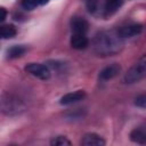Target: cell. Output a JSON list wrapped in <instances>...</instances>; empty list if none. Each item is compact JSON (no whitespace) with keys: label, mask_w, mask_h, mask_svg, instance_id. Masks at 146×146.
<instances>
[{"label":"cell","mask_w":146,"mask_h":146,"mask_svg":"<svg viewBox=\"0 0 146 146\" xmlns=\"http://www.w3.org/2000/svg\"><path fill=\"white\" fill-rule=\"evenodd\" d=\"M89 44V40L88 38L86 36V34H82V33H74L72 36H71V46L72 48L74 49H78V50H82V49H86Z\"/></svg>","instance_id":"cell-7"},{"label":"cell","mask_w":146,"mask_h":146,"mask_svg":"<svg viewBox=\"0 0 146 146\" xmlns=\"http://www.w3.org/2000/svg\"><path fill=\"white\" fill-rule=\"evenodd\" d=\"M130 139L137 144H145L146 143V132L144 128H136L130 133Z\"/></svg>","instance_id":"cell-11"},{"label":"cell","mask_w":146,"mask_h":146,"mask_svg":"<svg viewBox=\"0 0 146 146\" xmlns=\"http://www.w3.org/2000/svg\"><path fill=\"white\" fill-rule=\"evenodd\" d=\"M136 105L137 106H139V107H141V108H145V106H146V96L145 95H140V96H138L137 98H136Z\"/></svg>","instance_id":"cell-17"},{"label":"cell","mask_w":146,"mask_h":146,"mask_svg":"<svg viewBox=\"0 0 146 146\" xmlns=\"http://www.w3.org/2000/svg\"><path fill=\"white\" fill-rule=\"evenodd\" d=\"M95 50L100 55H112L117 52L122 47L121 38L113 32H100L96 35Z\"/></svg>","instance_id":"cell-1"},{"label":"cell","mask_w":146,"mask_h":146,"mask_svg":"<svg viewBox=\"0 0 146 146\" xmlns=\"http://www.w3.org/2000/svg\"><path fill=\"white\" fill-rule=\"evenodd\" d=\"M48 1H49V0H39V5H40V6L46 5V3H48Z\"/></svg>","instance_id":"cell-19"},{"label":"cell","mask_w":146,"mask_h":146,"mask_svg":"<svg viewBox=\"0 0 146 146\" xmlns=\"http://www.w3.org/2000/svg\"><path fill=\"white\" fill-rule=\"evenodd\" d=\"M71 27L74 33L86 34V32L89 29V23L83 17H73L71 19Z\"/></svg>","instance_id":"cell-6"},{"label":"cell","mask_w":146,"mask_h":146,"mask_svg":"<svg viewBox=\"0 0 146 146\" xmlns=\"http://www.w3.org/2000/svg\"><path fill=\"white\" fill-rule=\"evenodd\" d=\"M84 97H86V92L83 90H76V91L68 92V94L64 95L60 98L59 103L62 105H71V104H74V103H78V102L82 100Z\"/></svg>","instance_id":"cell-5"},{"label":"cell","mask_w":146,"mask_h":146,"mask_svg":"<svg viewBox=\"0 0 146 146\" xmlns=\"http://www.w3.org/2000/svg\"><path fill=\"white\" fill-rule=\"evenodd\" d=\"M141 31H143V25L139 23H135V24L121 26L116 31V33L121 39H124V38H131V36L138 35L141 33Z\"/></svg>","instance_id":"cell-4"},{"label":"cell","mask_w":146,"mask_h":146,"mask_svg":"<svg viewBox=\"0 0 146 146\" xmlns=\"http://www.w3.org/2000/svg\"><path fill=\"white\" fill-rule=\"evenodd\" d=\"M25 51H26V47L21 46V44H16V46L10 47L7 50V56L9 58H18V57L23 56L25 54Z\"/></svg>","instance_id":"cell-14"},{"label":"cell","mask_w":146,"mask_h":146,"mask_svg":"<svg viewBox=\"0 0 146 146\" xmlns=\"http://www.w3.org/2000/svg\"><path fill=\"white\" fill-rule=\"evenodd\" d=\"M22 7L26 10H32L39 5V0H22Z\"/></svg>","instance_id":"cell-16"},{"label":"cell","mask_w":146,"mask_h":146,"mask_svg":"<svg viewBox=\"0 0 146 146\" xmlns=\"http://www.w3.org/2000/svg\"><path fill=\"white\" fill-rule=\"evenodd\" d=\"M7 10L3 8V7H0V22H3L7 17Z\"/></svg>","instance_id":"cell-18"},{"label":"cell","mask_w":146,"mask_h":146,"mask_svg":"<svg viewBox=\"0 0 146 146\" xmlns=\"http://www.w3.org/2000/svg\"><path fill=\"white\" fill-rule=\"evenodd\" d=\"M83 146H104L105 140L97 133H87L81 140Z\"/></svg>","instance_id":"cell-9"},{"label":"cell","mask_w":146,"mask_h":146,"mask_svg":"<svg viewBox=\"0 0 146 146\" xmlns=\"http://www.w3.org/2000/svg\"><path fill=\"white\" fill-rule=\"evenodd\" d=\"M122 5H123V0H106V2H105V14L106 15L114 14Z\"/></svg>","instance_id":"cell-13"},{"label":"cell","mask_w":146,"mask_h":146,"mask_svg":"<svg viewBox=\"0 0 146 146\" xmlns=\"http://www.w3.org/2000/svg\"><path fill=\"white\" fill-rule=\"evenodd\" d=\"M17 33V30L14 25H2L0 26V39H10L14 38Z\"/></svg>","instance_id":"cell-12"},{"label":"cell","mask_w":146,"mask_h":146,"mask_svg":"<svg viewBox=\"0 0 146 146\" xmlns=\"http://www.w3.org/2000/svg\"><path fill=\"white\" fill-rule=\"evenodd\" d=\"M50 144L52 146H68L71 145V141L64 136H57L50 141Z\"/></svg>","instance_id":"cell-15"},{"label":"cell","mask_w":146,"mask_h":146,"mask_svg":"<svg viewBox=\"0 0 146 146\" xmlns=\"http://www.w3.org/2000/svg\"><path fill=\"white\" fill-rule=\"evenodd\" d=\"M5 105H3V110L6 113L8 114H13V113H18L19 111H22L21 106H19V102L16 100V99H11V98H8L6 100H3Z\"/></svg>","instance_id":"cell-10"},{"label":"cell","mask_w":146,"mask_h":146,"mask_svg":"<svg viewBox=\"0 0 146 146\" xmlns=\"http://www.w3.org/2000/svg\"><path fill=\"white\" fill-rule=\"evenodd\" d=\"M121 71V66L116 63L112 64V65H108L106 66L105 68H103L99 73V78L102 80H111L113 78H115Z\"/></svg>","instance_id":"cell-8"},{"label":"cell","mask_w":146,"mask_h":146,"mask_svg":"<svg viewBox=\"0 0 146 146\" xmlns=\"http://www.w3.org/2000/svg\"><path fill=\"white\" fill-rule=\"evenodd\" d=\"M25 71L27 73H30L31 75H33L38 79H41V80H47V79L50 78V71L43 64L31 63V64L25 66Z\"/></svg>","instance_id":"cell-3"},{"label":"cell","mask_w":146,"mask_h":146,"mask_svg":"<svg viewBox=\"0 0 146 146\" xmlns=\"http://www.w3.org/2000/svg\"><path fill=\"white\" fill-rule=\"evenodd\" d=\"M146 74V57L143 56L124 75L125 83H135L140 81Z\"/></svg>","instance_id":"cell-2"}]
</instances>
